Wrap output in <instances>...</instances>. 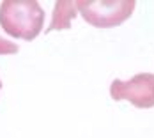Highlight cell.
Listing matches in <instances>:
<instances>
[{
	"instance_id": "obj_1",
	"label": "cell",
	"mask_w": 154,
	"mask_h": 138,
	"mask_svg": "<svg viewBox=\"0 0 154 138\" xmlns=\"http://www.w3.org/2000/svg\"><path fill=\"white\" fill-rule=\"evenodd\" d=\"M45 23V11L35 0H4L0 4V25L5 34L34 41Z\"/></svg>"
},
{
	"instance_id": "obj_4",
	"label": "cell",
	"mask_w": 154,
	"mask_h": 138,
	"mask_svg": "<svg viewBox=\"0 0 154 138\" xmlns=\"http://www.w3.org/2000/svg\"><path fill=\"white\" fill-rule=\"evenodd\" d=\"M78 11L76 2H71V0H60L55 4V11H53V20L50 23L46 32L51 30H60V29H67L71 25V20L75 18Z\"/></svg>"
},
{
	"instance_id": "obj_3",
	"label": "cell",
	"mask_w": 154,
	"mask_h": 138,
	"mask_svg": "<svg viewBox=\"0 0 154 138\" xmlns=\"http://www.w3.org/2000/svg\"><path fill=\"white\" fill-rule=\"evenodd\" d=\"M110 96L115 101H129L137 108L154 106V75L140 73L129 80H113L110 85Z\"/></svg>"
},
{
	"instance_id": "obj_6",
	"label": "cell",
	"mask_w": 154,
	"mask_h": 138,
	"mask_svg": "<svg viewBox=\"0 0 154 138\" xmlns=\"http://www.w3.org/2000/svg\"><path fill=\"white\" fill-rule=\"evenodd\" d=\"M0 89H2V81H0Z\"/></svg>"
},
{
	"instance_id": "obj_5",
	"label": "cell",
	"mask_w": 154,
	"mask_h": 138,
	"mask_svg": "<svg viewBox=\"0 0 154 138\" xmlns=\"http://www.w3.org/2000/svg\"><path fill=\"white\" fill-rule=\"evenodd\" d=\"M18 51H20V46L16 43L5 39V37H0V55H14Z\"/></svg>"
},
{
	"instance_id": "obj_2",
	"label": "cell",
	"mask_w": 154,
	"mask_h": 138,
	"mask_svg": "<svg viewBox=\"0 0 154 138\" xmlns=\"http://www.w3.org/2000/svg\"><path fill=\"white\" fill-rule=\"evenodd\" d=\"M78 11L87 23L99 29L119 27L133 14L135 0H82L76 2Z\"/></svg>"
}]
</instances>
